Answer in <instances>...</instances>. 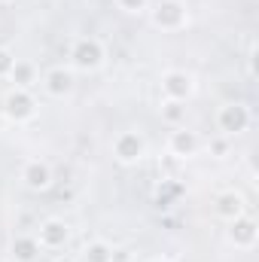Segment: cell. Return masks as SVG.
Segmentation results:
<instances>
[{"label": "cell", "instance_id": "3", "mask_svg": "<svg viewBox=\"0 0 259 262\" xmlns=\"http://www.w3.org/2000/svg\"><path fill=\"white\" fill-rule=\"evenodd\" d=\"M149 18L159 31H183L189 21V12H186L183 0H159L149 9Z\"/></svg>", "mask_w": 259, "mask_h": 262}, {"label": "cell", "instance_id": "19", "mask_svg": "<svg viewBox=\"0 0 259 262\" xmlns=\"http://www.w3.org/2000/svg\"><path fill=\"white\" fill-rule=\"evenodd\" d=\"M207 149H210L213 156H220V159H223V156L229 152V137H223V134H220V137H213V140L207 143Z\"/></svg>", "mask_w": 259, "mask_h": 262}, {"label": "cell", "instance_id": "2", "mask_svg": "<svg viewBox=\"0 0 259 262\" xmlns=\"http://www.w3.org/2000/svg\"><path fill=\"white\" fill-rule=\"evenodd\" d=\"M253 116H250V107L241 104V101H229L217 110V131L223 137H235V134H244L250 128Z\"/></svg>", "mask_w": 259, "mask_h": 262}, {"label": "cell", "instance_id": "17", "mask_svg": "<svg viewBox=\"0 0 259 262\" xmlns=\"http://www.w3.org/2000/svg\"><path fill=\"white\" fill-rule=\"evenodd\" d=\"M12 64H15V52H12V49H6V46H0V79H6V76H9Z\"/></svg>", "mask_w": 259, "mask_h": 262}, {"label": "cell", "instance_id": "13", "mask_svg": "<svg viewBox=\"0 0 259 262\" xmlns=\"http://www.w3.org/2000/svg\"><path fill=\"white\" fill-rule=\"evenodd\" d=\"M40 241L37 235H15L12 244H9V256L12 262H37L40 259Z\"/></svg>", "mask_w": 259, "mask_h": 262}, {"label": "cell", "instance_id": "20", "mask_svg": "<svg viewBox=\"0 0 259 262\" xmlns=\"http://www.w3.org/2000/svg\"><path fill=\"white\" fill-rule=\"evenodd\" d=\"M113 262H134V250L131 247H113Z\"/></svg>", "mask_w": 259, "mask_h": 262}, {"label": "cell", "instance_id": "8", "mask_svg": "<svg viewBox=\"0 0 259 262\" xmlns=\"http://www.w3.org/2000/svg\"><path fill=\"white\" fill-rule=\"evenodd\" d=\"M21 183L31 192H46L52 186V168L46 162H40V159H28L21 165Z\"/></svg>", "mask_w": 259, "mask_h": 262}, {"label": "cell", "instance_id": "18", "mask_svg": "<svg viewBox=\"0 0 259 262\" xmlns=\"http://www.w3.org/2000/svg\"><path fill=\"white\" fill-rule=\"evenodd\" d=\"M116 6L122 9V12H146L149 9V0H116Z\"/></svg>", "mask_w": 259, "mask_h": 262}, {"label": "cell", "instance_id": "14", "mask_svg": "<svg viewBox=\"0 0 259 262\" xmlns=\"http://www.w3.org/2000/svg\"><path fill=\"white\" fill-rule=\"evenodd\" d=\"M6 79L12 82V89H28V92H31V85L37 82V67H34V61L15 58V64H12V70H9Z\"/></svg>", "mask_w": 259, "mask_h": 262}, {"label": "cell", "instance_id": "16", "mask_svg": "<svg viewBox=\"0 0 259 262\" xmlns=\"http://www.w3.org/2000/svg\"><path fill=\"white\" fill-rule=\"evenodd\" d=\"M162 119L168 122V125H183V119H186V107H183V101H162Z\"/></svg>", "mask_w": 259, "mask_h": 262}, {"label": "cell", "instance_id": "9", "mask_svg": "<svg viewBox=\"0 0 259 262\" xmlns=\"http://www.w3.org/2000/svg\"><path fill=\"white\" fill-rule=\"evenodd\" d=\"M73 85H76L73 70L64 67V64L49 67V70L43 73V92H46L49 98H67V95L73 92Z\"/></svg>", "mask_w": 259, "mask_h": 262}, {"label": "cell", "instance_id": "5", "mask_svg": "<svg viewBox=\"0 0 259 262\" xmlns=\"http://www.w3.org/2000/svg\"><path fill=\"white\" fill-rule=\"evenodd\" d=\"M146 156V140L137 131H119L113 137V159L119 165H137Z\"/></svg>", "mask_w": 259, "mask_h": 262}, {"label": "cell", "instance_id": "24", "mask_svg": "<svg viewBox=\"0 0 259 262\" xmlns=\"http://www.w3.org/2000/svg\"><path fill=\"white\" fill-rule=\"evenodd\" d=\"M0 3H12V0H0Z\"/></svg>", "mask_w": 259, "mask_h": 262}, {"label": "cell", "instance_id": "6", "mask_svg": "<svg viewBox=\"0 0 259 262\" xmlns=\"http://www.w3.org/2000/svg\"><path fill=\"white\" fill-rule=\"evenodd\" d=\"M195 92V79L186 70H165L162 73V98L165 101H189Z\"/></svg>", "mask_w": 259, "mask_h": 262}, {"label": "cell", "instance_id": "23", "mask_svg": "<svg viewBox=\"0 0 259 262\" xmlns=\"http://www.w3.org/2000/svg\"><path fill=\"white\" fill-rule=\"evenodd\" d=\"M149 262H171V259H149Z\"/></svg>", "mask_w": 259, "mask_h": 262}, {"label": "cell", "instance_id": "22", "mask_svg": "<svg viewBox=\"0 0 259 262\" xmlns=\"http://www.w3.org/2000/svg\"><path fill=\"white\" fill-rule=\"evenodd\" d=\"M55 262H79V259H73V256H58Z\"/></svg>", "mask_w": 259, "mask_h": 262}, {"label": "cell", "instance_id": "12", "mask_svg": "<svg viewBox=\"0 0 259 262\" xmlns=\"http://www.w3.org/2000/svg\"><path fill=\"white\" fill-rule=\"evenodd\" d=\"M213 210H217V216H220V220L232 223V220L244 216V195H241V192H235V189L220 192L217 201H213Z\"/></svg>", "mask_w": 259, "mask_h": 262}, {"label": "cell", "instance_id": "15", "mask_svg": "<svg viewBox=\"0 0 259 262\" xmlns=\"http://www.w3.org/2000/svg\"><path fill=\"white\" fill-rule=\"evenodd\" d=\"M79 262H113V244H107L104 238H95L82 247Z\"/></svg>", "mask_w": 259, "mask_h": 262}, {"label": "cell", "instance_id": "4", "mask_svg": "<svg viewBox=\"0 0 259 262\" xmlns=\"http://www.w3.org/2000/svg\"><path fill=\"white\" fill-rule=\"evenodd\" d=\"M3 116L15 125L21 122H31L37 116V101L28 89H9L6 98H3Z\"/></svg>", "mask_w": 259, "mask_h": 262}, {"label": "cell", "instance_id": "10", "mask_svg": "<svg viewBox=\"0 0 259 262\" xmlns=\"http://www.w3.org/2000/svg\"><path fill=\"white\" fill-rule=\"evenodd\" d=\"M256 238H259L256 220H250L247 213L229 223V241H232L238 250H253V247H256Z\"/></svg>", "mask_w": 259, "mask_h": 262}, {"label": "cell", "instance_id": "11", "mask_svg": "<svg viewBox=\"0 0 259 262\" xmlns=\"http://www.w3.org/2000/svg\"><path fill=\"white\" fill-rule=\"evenodd\" d=\"M201 149V140H198V134L189 131L186 125H177V128L168 134V152L171 156H177V159H189Z\"/></svg>", "mask_w": 259, "mask_h": 262}, {"label": "cell", "instance_id": "1", "mask_svg": "<svg viewBox=\"0 0 259 262\" xmlns=\"http://www.w3.org/2000/svg\"><path fill=\"white\" fill-rule=\"evenodd\" d=\"M67 58H70V70L95 73L98 67L107 61V49H104V43H101V40H95V37H79V40H73V43H70Z\"/></svg>", "mask_w": 259, "mask_h": 262}, {"label": "cell", "instance_id": "7", "mask_svg": "<svg viewBox=\"0 0 259 262\" xmlns=\"http://www.w3.org/2000/svg\"><path fill=\"white\" fill-rule=\"evenodd\" d=\"M37 241H40L43 250H64L67 241H70V226L64 220H43L40 232H37Z\"/></svg>", "mask_w": 259, "mask_h": 262}, {"label": "cell", "instance_id": "21", "mask_svg": "<svg viewBox=\"0 0 259 262\" xmlns=\"http://www.w3.org/2000/svg\"><path fill=\"white\" fill-rule=\"evenodd\" d=\"M165 189H168L171 195H180V192H183V186H177V183H165ZM159 207H168V198H159Z\"/></svg>", "mask_w": 259, "mask_h": 262}]
</instances>
